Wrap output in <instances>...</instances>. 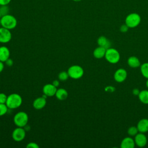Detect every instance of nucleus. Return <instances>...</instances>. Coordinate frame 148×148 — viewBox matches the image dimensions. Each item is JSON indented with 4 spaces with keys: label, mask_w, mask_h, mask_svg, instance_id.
Masks as SVG:
<instances>
[{
    "label": "nucleus",
    "mask_w": 148,
    "mask_h": 148,
    "mask_svg": "<svg viewBox=\"0 0 148 148\" xmlns=\"http://www.w3.org/2000/svg\"><path fill=\"white\" fill-rule=\"evenodd\" d=\"M0 19L1 26L6 29L11 30L16 28V27L17 26V19L13 15L8 14L2 16Z\"/></svg>",
    "instance_id": "obj_1"
},
{
    "label": "nucleus",
    "mask_w": 148,
    "mask_h": 148,
    "mask_svg": "<svg viewBox=\"0 0 148 148\" xmlns=\"http://www.w3.org/2000/svg\"><path fill=\"white\" fill-rule=\"evenodd\" d=\"M23 102L21 97L16 93H13L8 96L6 105L9 109H14L21 106Z\"/></svg>",
    "instance_id": "obj_2"
},
{
    "label": "nucleus",
    "mask_w": 148,
    "mask_h": 148,
    "mask_svg": "<svg viewBox=\"0 0 148 148\" xmlns=\"http://www.w3.org/2000/svg\"><path fill=\"white\" fill-rule=\"evenodd\" d=\"M141 21V17L137 13H131L125 18V24L130 28H134L138 27Z\"/></svg>",
    "instance_id": "obj_3"
},
{
    "label": "nucleus",
    "mask_w": 148,
    "mask_h": 148,
    "mask_svg": "<svg viewBox=\"0 0 148 148\" xmlns=\"http://www.w3.org/2000/svg\"><path fill=\"white\" fill-rule=\"evenodd\" d=\"M106 60L110 64H116L120 59V54L117 50L114 48L110 47L106 49L105 55Z\"/></svg>",
    "instance_id": "obj_4"
},
{
    "label": "nucleus",
    "mask_w": 148,
    "mask_h": 148,
    "mask_svg": "<svg viewBox=\"0 0 148 148\" xmlns=\"http://www.w3.org/2000/svg\"><path fill=\"white\" fill-rule=\"evenodd\" d=\"M13 121L17 127H24L28 123V116L24 112H19L14 115Z\"/></svg>",
    "instance_id": "obj_5"
},
{
    "label": "nucleus",
    "mask_w": 148,
    "mask_h": 148,
    "mask_svg": "<svg viewBox=\"0 0 148 148\" xmlns=\"http://www.w3.org/2000/svg\"><path fill=\"white\" fill-rule=\"evenodd\" d=\"M67 72L69 77L73 79H78L83 76L84 70L82 66L78 65H73L68 68Z\"/></svg>",
    "instance_id": "obj_6"
},
{
    "label": "nucleus",
    "mask_w": 148,
    "mask_h": 148,
    "mask_svg": "<svg viewBox=\"0 0 148 148\" xmlns=\"http://www.w3.org/2000/svg\"><path fill=\"white\" fill-rule=\"evenodd\" d=\"M12 138L16 142H20L23 140L25 137V130L23 127H19L15 128L12 134Z\"/></svg>",
    "instance_id": "obj_7"
},
{
    "label": "nucleus",
    "mask_w": 148,
    "mask_h": 148,
    "mask_svg": "<svg viewBox=\"0 0 148 148\" xmlns=\"http://www.w3.org/2000/svg\"><path fill=\"white\" fill-rule=\"evenodd\" d=\"M12 39L10 30L4 27H0V43H6Z\"/></svg>",
    "instance_id": "obj_8"
},
{
    "label": "nucleus",
    "mask_w": 148,
    "mask_h": 148,
    "mask_svg": "<svg viewBox=\"0 0 148 148\" xmlns=\"http://www.w3.org/2000/svg\"><path fill=\"white\" fill-rule=\"evenodd\" d=\"M134 141L135 143V145H136L138 147H143L146 145L147 142V139L144 133L139 132L135 136Z\"/></svg>",
    "instance_id": "obj_9"
},
{
    "label": "nucleus",
    "mask_w": 148,
    "mask_h": 148,
    "mask_svg": "<svg viewBox=\"0 0 148 148\" xmlns=\"http://www.w3.org/2000/svg\"><path fill=\"white\" fill-rule=\"evenodd\" d=\"M127 77V72L123 68H119L116 71L113 77L116 82L118 83L123 82Z\"/></svg>",
    "instance_id": "obj_10"
},
{
    "label": "nucleus",
    "mask_w": 148,
    "mask_h": 148,
    "mask_svg": "<svg viewBox=\"0 0 148 148\" xmlns=\"http://www.w3.org/2000/svg\"><path fill=\"white\" fill-rule=\"evenodd\" d=\"M57 87H55L52 83L46 84L43 87V92L47 97H53L55 95Z\"/></svg>",
    "instance_id": "obj_11"
},
{
    "label": "nucleus",
    "mask_w": 148,
    "mask_h": 148,
    "mask_svg": "<svg viewBox=\"0 0 148 148\" xmlns=\"http://www.w3.org/2000/svg\"><path fill=\"white\" fill-rule=\"evenodd\" d=\"M46 95L44 94L42 97L36 98L33 102V107L38 110L43 109L46 104Z\"/></svg>",
    "instance_id": "obj_12"
},
{
    "label": "nucleus",
    "mask_w": 148,
    "mask_h": 148,
    "mask_svg": "<svg viewBox=\"0 0 148 148\" xmlns=\"http://www.w3.org/2000/svg\"><path fill=\"white\" fill-rule=\"evenodd\" d=\"M135 146L134 139L130 136L124 138L120 144L121 148H134Z\"/></svg>",
    "instance_id": "obj_13"
},
{
    "label": "nucleus",
    "mask_w": 148,
    "mask_h": 148,
    "mask_svg": "<svg viewBox=\"0 0 148 148\" xmlns=\"http://www.w3.org/2000/svg\"><path fill=\"white\" fill-rule=\"evenodd\" d=\"M139 132L145 133L148 132V119H142L140 120L136 125Z\"/></svg>",
    "instance_id": "obj_14"
},
{
    "label": "nucleus",
    "mask_w": 148,
    "mask_h": 148,
    "mask_svg": "<svg viewBox=\"0 0 148 148\" xmlns=\"http://www.w3.org/2000/svg\"><path fill=\"white\" fill-rule=\"evenodd\" d=\"M97 43L99 46L103 47L106 49H108L111 46L110 41L105 36H100L97 39Z\"/></svg>",
    "instance_id": "obj_15"
},
{
    "label": "nucleus",
    "mask_w": 148,
    "mask_h": 148,
    "mask_svg": "<svg viewBox=\"0 0 148 148\" xmlns=\"http://www.w3.org/2000/svg\"><path fill=\"white\" fill-rule=\"evenodd\" d=\"M10 57L9 49L6 46L0 47V61L4 62Z\"/></svg>",
    "instance_id": "obj_16"
},
{
    "label": "nucleus",
    "mask_w": 148,
    "mask_h": 148,
    "mask_svg": "<svg viewBox=\"0 0 148 148\" xmlns=\"http://www.w3.org/2000/svg\"><path fill=\"white\" fill-rule=\"evenodd\" d=\"M127 64L129 66L136 68L140 66V62L139 59L135 56H131L127 60Z\"/></svg>",
    "instance_id": "obj_17"
},
{
    "label": "nucleus",
    "mask_w": 148,
    "mask_h": 148,
    "mask_svg": "<svg viewBox=\"0 0 148 148\" xmlns=\"http://www.w3.org/2000/svg\"><path fill=\"white\" fill-rule=\"evenodd\" d=\"M106 51V49L103 47H97L93 51V56L97 59H101L103 57H105Z\"/></svg>",
    "instance_id": "obj_18"
},
{
    "label": "nucleus",
    "mask_w": 148,
    "mask_h": 148,
    "mask_svg": "<svg viewBox=\"0 0 148 148\" xmlns=\"http://www.w3.org/2000/svg\"><path fill=\"white\" fill-rule=\"evenodd\" d=\"M56 98L59 100H65L67 98L68 96V93L67 91L62 88H58L55 94Z\"/></svg>",
    "instance_id": "obj_19"
},
{
    "label": "nucleus",
    "mask_w": 148,
    "mask_h": 148,
    "mask_svg": "<svg viewBox=\"0 0 148 148\" xmlns=\"http://www.w3.org/2000/svg\"><path fill=\"white\" fill-rule=\"evenodd\" d=\"M138 96L139 101L142 103L148 104V90H143L140 91V92Z\"/></svg>",
    "instance_id": "obj_20"
},
{
    "label": "nucleus",
    "mask_w": 148,
    "mask_h": 148,
    "mask_svg": "<svg viewBox=\"0 0 148 148\" xmlns=\"http://www.w3.org/2000/svg\"><path fill=\"white\" fill-rule=\"evenodd\" d=\"M140 69L142 75L146 78L148 79V62H145L140 65Z\"/></svg>",
    "instance_id": "obj_21"
},
{
    "label": "nucleus",
    "mask_w": 148,
    "mask_h": 148,
    "mask_svg": "<svg viewBox=\"0 0 148 148\" xmlns=\"http://www.w3.org/2000/svg\"><path fill=\"white\" fill-rule=\"evenodd\" d=\"M9 14V8L8 5L0 6V18L6 15Z\"/></svg>",
    "instance_id": "obj_22"
},
{
    "label": "nucleus",
    "mask_w": 148,
    "mask_h": 148,
    "mask_svg": "<svg viewBox=\"0 0 148 148\" xmlns=\"http://www.w3.org/2000/svg\"><path fill=\"white\" fill-rule=\"evenodd\" d=\"M138 132L139 131L138 130V128L135 126H131L129 127L127 130L128 134L131 136H135Z\"/></svg>",
    "instance_id": "obj_23"
},
{
    "label": "nucleus",
    "mask_w": 148,
    "mask_h": 148,
    "mask_svg": "<svg viewBox=\"0 0 148 148\" xmlns=\"http://www.w3.org/2000/svg\"><path fill=\"white\" fill-rule=\"evenodd\" d=\"M69 75L67 72L65 71H62L60 73H59L58 77L60 80L61 81H65L69 77Z\"/></svg>",
    "instance_id": "obj_24"
},
{
    "label": "nucleus",
    "mask_w": 148,
    "mask_h": 148,
    "mask_svg": "<svg viewBox=\"0 0 148 148\" xmlns=\"http://www.w3.org/2000/svg\"><path fill=\"white\" fill-rule=\"evenodd\" d=\"M8 108L6 103H0V116L5 115L8 112Z\"/></svg>",
    "instance_id": "obj_25"
},
{
    "label": "nucleus",
    "mask_w": 148,
    "mask_h": 148,
    "mask_svg": "<svg viewBox=\"0 0 148 148\" xmlns=\"http://www.w3.org/2000/svg\"><path fill=\"white\" fill-rule=\"evenodd\" d=\"M7 98L8 96L5 94L3 92L0 93V103H6Z\"/></svg>",
    "instance_id": "obj_26"
},
{
    "label": "nucleus",
    "mask_w": 148,
    "mask_h": 148,
    "mask_svg": "<svg viewBox=\"0 0 148 148\" xmlns=\"http://www.w3.org/2000/svg\"><path fill=\"white\" fill-rule=\"evenodd\" d=\"M130 28L125 24H124L123 25H121L120 27V31L123 32V33H125V32H127L128 30Z\"/></svg>",
    "instance_id": "obj_27"
},
{
    "label": "nucleus",
    "mask_w": 148,
    "mask_h": 148,
    "mask_svg": "<svg viewBox=\"0 0 148 148\" xmlns=\"http://www.w3.org/2000/svg\"><path fill=\"white\" fill-rule=\"evenodd\" d=\"M26 147H27V148H38L39 146V145L36 143H35V142H29V143H28L27 145V146H26Z\"/></svg>",
    "instance_id": "obj_28"
},
{
    "label": "nucleus",
    "mask_w": 148,
    "mask_h": 148,
    "mask_svg": "<svg viewBox=\"0 0 148 148\" xmlns=\"http://www.w3.org/2000/svg\"><path fill=\"white\" fill-rule=\"evenodd\" d=\"M12 0H0V6L8 5Z\"/></svg>",
    "instance_id": "obj_29"
},
{
    "label": "nucleus",
    "mask_w": 148,
    "mask_h": 148,
    "mask_svg": "<svg viewBox=\"0 0 148 148\" xmlns=\"http://www.w3.org/2000/svg\"><path fill=\"white\" fill-rule=\"evenodd\" d=\"M114 90H115L114 87H113V86H107V87H105V91L110 92H112L114 91Z\"/></svg>",
    "instance_id": "obj_30"
},
{
    "label": "nucleus",
    "mask_w": 148,
    "mask_h": 148,
    "mask_svg": "<svg viewBox=\"0 0 148 148\" xmlns=\"http://www.w3.org/2000/svg\"><path fill=\"white\" fill-rule=\"evenodd\" d=\"M5 62H6V64H7V65L9 66H12L13 65V60H12V59H10V58L8 59V60L5 61Z\"/></svg>",
    "instance_id": "obj_31"
},
{
    "label": "nucleus",
    "mask_w": 148,
    "mask_h": 148,
    "mask_svg": "<svg viewBox=\"0 0 148 148\" xmlns=\"http://www.w3.org/2000/svg\"><path fill=\"white\" fill-rule=\"evenodd\" d=\"M140 92V90L138 88H134L132 90V94L135 95H138Z\"/></svg>",
    "instance_id": "obj_32"
},
{
    "label": "nucleus",
    "mask_w": 148,
    "mask_h": 148,
    "mask_svg": "<svg viewBox=\"0 0 148 148\" xmlns=\"http://www.w3.org/2000/svg\"><path fill=\"white\" fill-rule=\"evenodd\" d=\"M60 83H59V81L58 80H54L53 82V83H52V84L55 86V87H57L58 86H59V84Z\"/></svg>",
    "instance_id": "obj_33"
},
{
    "label": "nucleus",
    "mask_w": 148,
    "mask_h": 148,
    "mask_svg": "<svg viewBox=\"0 0 148 148\" xmlns=\"http://www.w3.org/2000/svg\"><path fill=\"white\" fill-rule=\"evenodd\" d=\"M3 68H4L3 63V62H2V61H0V73L3 71Z\"/></svg>",
    "instance_id": "obj_34"
},
{
    "label": "nucleus",
    "mask_w": 148,
    "mask_h": 148,
    "mask_svg": "<svg viewBox=\"0 0 148 148\" xmlns=\"http://www.w3.org/2000/svg\"><path fill=\"white\" fill-rule=\"evenodd\" d=\"M146 87L148 88V79H147V80L146 82Z\"/></svg>",
    "instance_id": "obj_35"
},
{
    "label": "nucleus",
    "mask_w": 148,
    "mask_h": 148,
    "mask_svg": "<svg viewBox=\"0 0 148 148\" xmlns=\"http://www.w3.org/2000/svg\"><path fill=\"white\" fill-rule=\"evenodd\" d=\"M72 1H75V2H80V1H82V0H72Z\"/></svg>",
    "instance_id": "obj_36"
},
{
    "label": "nucleus",
    "mask_w": 148,
    "mask_h": 148,
    "mask_svg": "<svg viewBox=\"0 0 148 148\" xmlns=\"http://www.w3.org/2000/svg\"><path fill=\"white\" fill-rule=\"evenodd\" d=\"M1 26V19H0V27Z\"/></svg>",
    "instance_id": "obj_37"
}]
</instances>
